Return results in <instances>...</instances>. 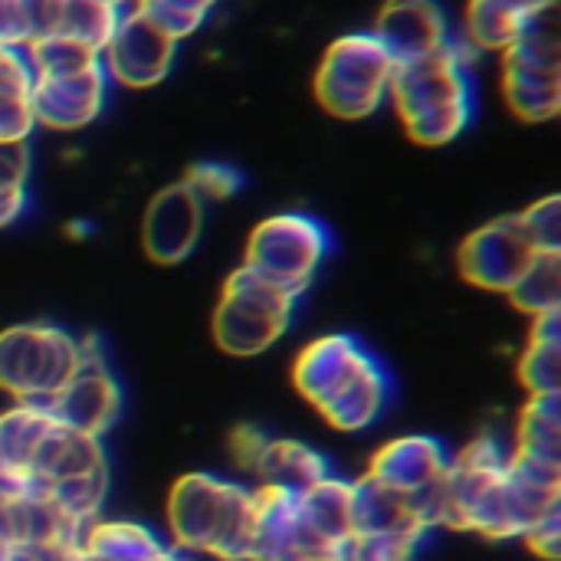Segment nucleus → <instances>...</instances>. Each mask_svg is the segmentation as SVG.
Instances as JSON below:
<instances>
[{"mask_svg": "<svg viewBox=\"0 0 561 561\" xmlns=\"http://www.w3.org/2000/svg\"><path fill=\"white\" fill-rule=\"evenodd\" d=\"M26 141H0V191H20L26 181Z\"/></svg>", "mask_w": 561, "mask_h": 561, "instance_id": "nucleus-14", "label": "nucleus"}, {"mask_svg": "<svg viewBox=\"0 0 561 561\" xmlns=\"http://www.w3.org/2000/svg\"><path fill=\"white\" fill-rule=\"evenodd\" d=\"M391 76L394 59L378 36L348 33L325 49L316 72V95L322 108L339 118H365L388 99Z\"/></svg>", "mask_w": 561, "mask_h": 561, "instance_id": "nucleus-3", "label": "nucleus"}, {"mask_svg": "<svg viewBox=\"0 0 561 561\" xmlns=\"http://www.w3.org/2000/svg\"><path fill=\"white\" fill-rule=\"evenodd\" d=\"M306 561H342V556H316V559H306Z\"/></svg>", "mask_w": 561, "mask_h": 561, "instance_id": "nucleus-17", "label": "nucleus"}, {"mask_svg": "<svg viewBox=\"0 0 561 561\" xmlns=\"http://www.w3.org/2000/svg\"><path fill=\"white\" fill-rule=\"evenodd\" d=\"M473 49L450 39L444 49L394 66L388 95L394 99L408 135L421 145L454 141L473 118Z\"/></svg>", "mask_w": 561, "mask_h": 561, "instance_id": "nucleus-1", "label": "nucleus"}, {"mask_svg": "<svg viewBox=\"0 0 561 561\" xmlns=\"http://www.w3.org/2000/svg\"><path fill=\"white\" fill-rule=\"evenodd\" d=\"M184 184L201 197V201H207V197H230L233 191H240V184H243V178L233 171V168H227V164H194L191 171H187V178H184Z\"/></svg>", "mask_w": 561, "mask_h": 561, "instance_id": "nucleus-11", "label": "nucleus"}, {"mask_svg": "<svg viewBox=\"0 0 561 561\" xmlns=\"http://www.w3.org/2000/svg\"><path fill=\"white\" fill-rule=\"evenodd\" d=\"M171 533L178 546L243 561L253 533V493L204 473L184 477L171 493Z\"/></svg>", "mask_w": 561, "mask_h": 561, "instance_id": "nucleus-2", "label": "nucleus"}, {"mask_svg": "<svg viewBox=\"0 0 561 561\" xmlns=\"http://www.w3.org/2000/svg\"><path fill=\"white\" fill-rule=\"evenodd\" d=\"M480 3L496 7V10H503V13L516 16V20H533L536 13H542V10L556 7L559 0H480Z\"/></svg>", "mask_w": 561, "mask_h": 561, "instance_id": "nucleus-15", "label": "nucleus"}, {"mask_svg": "<svg viewBox=\"0 0 561 561\" xmlns=\"http://www.w3.org/2000/svg\"><path fill=\"white\" fill-rule=\"evenodd\" d=\"M174 49H178V43L168 33H161L135 7H125L118 26H115L112 39L105 43V49L99 53V59H102L108 82H118L128 89H148L168 76V69L174 62Z\"/></svg>", "mask_w": 561, "mask_h": 561, "instance_id": "nucleus-4", "label": "nucleus"}, {"mask_svg": "<svg viewBox=\"0 0 561 561\" xmlns=\"http://www.w3.org/2000/svg\"><path fill=\"white\" fill-rule=\"evenodd\" d=\"M33 128L30 92H0V141H26Z\"/></svg>", "mask_w": 561, "mask_h": 561, "instance_id": "nucleus-12", "label": "nucleus"}, {"mask_svg": "<svg viewBox=\"0 0 561 561\" xmlns=\"http://www.w3.org/2000/svg\"><path fill=\"white\" fill-rule=\"evenodd\" d=\"M33 69L23 46H3L0 43V92H30Z\"/></svg>", "mask_w": 561, "mask_h": 561, "instance_id": "nucleus-13", "label": "nucleus"}, {"mask_svg": "<svg viewBox=\"0 0 561 561\" xmlns=\"http://www.w3.org/2000/svg\"><path fill=\"white\" fill-rule=\"evenodd\" d=\"M164 561H233V559H227V556H220V552H214V549H191V546H174V549H168Z\"/></svg>", "mask_w": 561, "mask_h": 561, "instance_id": "nucleus-16", "label": "nucleus"}, {"mask_svg": "<svg viewBox=\"0 0 561 561\" xmlns=\"http://www.w3.org/2000/svg\"><path fill=\"white\" fill-rule=\"evenodd\" d=\"M201 207L204 201L181 181L171 184L168 191H161L151 207H148V220H145V237L148 247H168V260L181 256L201 230Z\"/></svg>", "mask_w": 561, "mask_h": 561, "instance_id": "nucleus-8", "label": "nucleus"}, {"mask_svg": "<svg viewBox=\"0 0 561 561\" xmlns=\"http://www.w3.org/2000/svg\"><path fill=\"white\" fill-rule=\"evenodd\" d=\"M108 76L102 62L62 72V76H36L30 85V108L36 125L56 128V131H76L85 128L105 105Z\"/></svg>", "mask_w": 561, "mask_h": 561, "instance_id": "nucleus-5", "label": "nucleus"}, {"mask_svg": "<svg viewBox=\"0 0 561 561\" xmlns=\"http://www.w3.org/2000/svg\"><path fill=\"white\" fill-rule=\"evenodd\" d=\"M118 20L122 7L108 0H39V36H62L95 53L105 49Z\"/></svg>", "mask_w": 561, "mask_h": 561, "instance_id": "nucleus-7", "label": "nucleus"}, {"mask_svg": "<svg viewBox=\"0 0 561 561\" xmlns=\"http://www.w3.org/2000/svg\"><path fill=\"white\" fill-rule=\"evenodd\" d=\"M506 99L516 115L529 122H546L561 105V72L549 66L506 59Z\"/></svg>", "mask_w": 561, "mask_h": 561, "instance_id": "nucleus-10", "label": "nucleus"}, {"mask_svg": "<svg viewBox=\"0 0 561 561\" xmlns=\"http://www.w3.org/2000/svg\"><path fill=\"white\" fill-rule=\"evenodd\" d=\"M253 470L266 480V486H279L289 493H302L329 477L325 460L316 450L293 444V440H276V444L266 440Z\"/></svg>", "mask_w": 561, "mask_h": 561, "instance_id": "nucleus-9", "label": "nucleus"}, {"mask_svg": "<svg viewBox=\"0 0 561 561\" xmlns=\"http://www.w3.org/2000/svg\"><path fill=\"white\" fill-rule=\"evenodd\" d=\"M371 33L388 49L394 66L431 56L454 39L450 23L434 0H388Z\"/></svg>", "mask_w": 561, "mask_h": 561, "instance_id": "nucleus-6", "label": "nucleus"}]
</instances>
